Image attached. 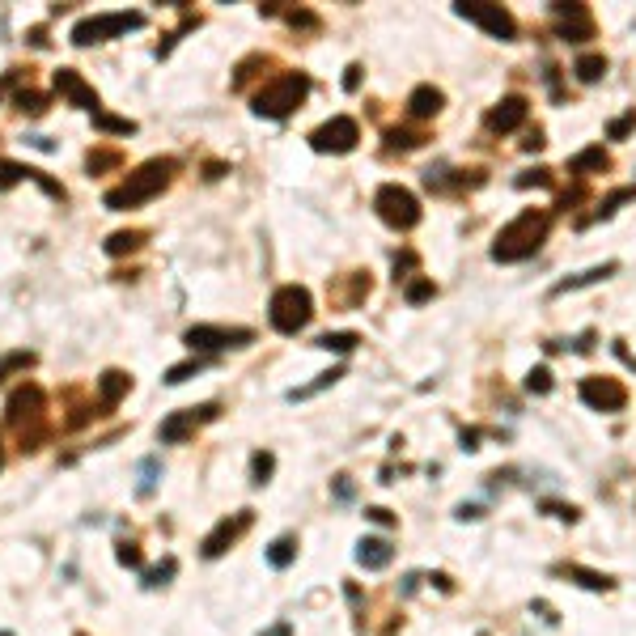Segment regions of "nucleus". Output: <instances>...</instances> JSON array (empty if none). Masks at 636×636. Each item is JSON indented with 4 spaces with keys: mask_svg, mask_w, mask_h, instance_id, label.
<instances>
[{
    "mask_svg": "<svg viewBox=\"0 0 636 636\" xmlns=\"http://www.w3.org/2000/svg\"><path fill=\"white\" fill-rule=\"evenodd\" d=\"M174 174H179V162H174V157H149V162H140L119 187L106 191L102 204L111 212L140 208V204H149L153 196H162V191L174 183Z\"/></svg>",
    "mask_w": 636,
    "mask_h": 636,
    "instance_id": "f257e3e1",
    "label": "nucleus"
},
{
    "mask_svg": "<svg viewBox=\"0 0 636 636\" xmlns=\"http://www.w3.org/2000/svg\"><path fill=\"white\" fill-rule=\"evenodd\" d=\"M5 424H9V433L17 437V446H22L26 454H34L47 441L51 433V420H47V395H43V386H17V391L9 395L5 403Z\"/></svg>",
    "mask_w": 636,
    "mask_h": 636,
    "instance_id": "f03ea898",
    "label": "nucleus"
},
{
    "mask_svg": "<svg viewBox=\"0 0 636 636\" xmlns=\"http://www.w3.org/2000/svg\"><path fill=\"white\" fill-rule=\"evenodd\" d=\"M547 229H552V217H547L543 208L518 212V217L497 234V242H492V259H497V263H522V259H530L547 242Z\"/></svg>",
    "mask_w": 636,
    "mask_h": 636,
    "instance_id": "7ed1b4c3",
    "label": "nucleus"
},
{
    "mask_svg": "<svg viewBox=\"0 0 636 636\" xmlns=\"http://www.w3.org/2000/svg\"><path fill=\"white\" fill-rule=\"evenodd\" d=\"M306 94H310V77L306 73H280V77L263 81L255 90L251 111L259 119H285V115H293L297 106L306 102Z\"/></svg>",
    "mask_w": 636,
    "mask_h": 636,
    "instance_id": "20e7f679",
    "label": "nucleus"
},
{
    "mask_svg": "<svg viewBox=\"0 0 636 636\" xmlns=\"http://www.w3.org/2000/svg\"><path fill=\"white\" fill-rule=\"evenodd\" d=\"M268 318L280 335H297L314 318V297L306 285H280L268 302Z\"/></svg>",
    "mask_w": 636,
    "mask_h": 636,
    "instance_id": "39448f33",
    "label": "nucleus"
},
{
    "mask_svg": "<svg viewBox=\"0 0 636 636\" xmlns=\"http://www.w3.org/2000/svg\"><path fill=\"white\" fill-rule=\"evenodd\" d=\"M145 26V13H94V17H81L73 26V47H94V43H111V39H123Z\"/></svg>",
    "mask_w": 636,
    "mask_h": 636,
    "instance_id": "423d86ee",
    "label": "nucleus"
},
{
    "mask_svg": "<svg viewBox=\"0 0 636 636\" xmlns=\"http://www.w3.org/2000/svg\"><path fill=\"white\" fill-rule=\"evenodd\" d=\"M183 344H187L191 352H225V348H246V344H255V331H251V327L196 323V327H187Z\"/></svg>",
    "mask_w": 636,
    "mask_h": 636,
    "instance_id": "0eeeda50",
    "label": "nucleus"
},
{
    "mask_svg": "<svg viewBox=\"0 0 636 636\" xmlns=\"http://www.w3.org/2000/svg\"><path fill=\"white\" fill-rule=\"evenodd\" d=\"M217 416H221V403H200V408L170 412L162 420V429H157V441H162V446H183V441H191L204 429V424H212Z\"/></svg>",
    "mask_w": 636,
    "mask_h": 636,
    "instance_id": "6e6552de",
    "label": "nucleus"
},
{
    "mask_svg": "<svg viewBox=\"0 0 636 636\" xmlns=\"http://www.w3.org/2000/svg\"><path fill=\"white\" fill-rule=\"evenodd\" d=\"M374 208H378V217L391 225V229H416V225H420V200L412 196L408 187H399V183L378 187Z\"/></svg>",
    "mask_w": 636,
    "mask_h": 636,
    "instance_id": "1a4fd4ad",
    "label": "nucleus"
},
{
    "mask_svg": "<svg viewBox=\"0 0 636 636\" xmlns=\"http://www.w3.org/2000/svg\"><path fill=\"white\" fill-rule=\"evenodd\" d=\"M357 140H361L357 119L335 115V119L323 123V128L310 132V149H314V153H352V149H357Z\"/></svg>",
    "mask_w": 636,
    "mask_h": 636,
    "instance_id": "9d476101",
    "label": "nucleus"
},
{
    "mask_svg": "<svg viewBox=\"0 0 636 636\" xmlns=\"http://www.w3.org/2000/svg\"><path fill=\"white\" fill-rule=\"evenodd\" d=\"M251 522H255V514L251 509H238L234 518H221L217 526L204 535V543H200V552H204V560H217V556H225L229 547H234L246 530H251Z\"/></svg>",
    "mask_w": 636,
    "mask_h": 636,
    "instance_id": "9b49d317",
    "label": "nucleus"
},
{
    "mask_svg": "<svg viewBox=\"0 0 636 636\" xmlns=\"http://www.w3.org/2000/svg\"><path fill=\"white\" fill-rule=\"evenodd\" d=\"M458 17H467V22H475L480 30H488L492 39H501L509 43L518 34V22H514V13L501 9V5H454Z\"/></svg>",
    "mask_w": 636,
    "mask_h": 636,
    "instance_id": "f8f14e48",
    "label": "nucleus"
},
{
    "mask_svg": "<svg viewBox=\"0 0 636 636\" xmlns=\"http://www.w3.org/2000/svg\"><path fill=\"white\" fill-rule=\"evenodd\" d=\"M51 85H56V94L68 98L73 106H81V111H90V115H102V98L94 85H85V77L77 73V68H56L51 73Z\"/></svg>",
    "mask_w": 636,
    "mask_h": 636,
    "instance_id": "ddd939ff",
    "label": "nucleus"
},
{
    "mask_svg": "<svg viewBox=\"0 0 636 636\" xmlns=\"http://www.w3.org/2000/svg\"><path fill=\"white\" fill-rule=\"evenodd\" d=\"M17 183H39V187H43L56 204H64V200H68L64 183L47 179V174H43V170H34V166H22V162H9V157H0V191H13Z\"/></svg>",
    "mask_w": 636,
    "mask_h": 636,
    "instance_id": "4468645a",
    "label": "nucleus"
},
{
    "mask_svg": "<svg viewBox=\"0 0 636 636\" xmlns=\"http://www.w3.org/2000/svg\"><path fill=\"white\" fill-rule=\"evenodd\" d=\"M581 403L594 412H624L628 391H624V382H615V378H586L581 382Z\"/></svg>",
    "mask_w": 636,
    "mask_h": 636,
    "instance_id": "2eb2a0df",
    "label": "nucleus"
},
{
    "mask_svg": "<svg viewBox=\"0 0 636 636\" xmlns=\"http://www.w3.org/2000/svg\"><path fill=\"white\" fill-rule=\"evenodd\" d=\"M552 17H556V34L564 43L594 39V17H590L586 5H552Z\"/></svg>",
    "mask_w": 636,
    "mask_h": 636,
    "instance_id": "dca6fc26",
    "label": "nucleus"
},
{
    "mask_svg": "<svg viewBox=\"0 0 636 636\" xmlns=\"http://www.w3.org/2000/svg\"><path fill=\"white\" fill-rule=\"evenodd\" d=\"M526 115H530V102H526L522 94H509L505 102H497V106H492L484 123H488V132H492V136H505V132L522 128V123H526Z\"/></svg>",
    "mask_w": 636,
    "mask_h": 636,
    "instance_id": "f3484780",
    "label": "nucleus"
},
{
    "mask_svg": "<svg viewBox=\"0 0 636 636\" xmlns=\"http://www.w3.org/2000/svg\"><path fill=\"white\" fill-rule=\"evenodd\" d=\"M132 391V374H123V369H106V374L98 378V408L111 412L119 408V399Z\"/></svg>",
    "mask_w": 636,
    "mask_h": 636,
    "instance_id": "a211bd4d",
    "label": "nucleus"
},
{
    "mask_svg": "<svg viewBox=\"0 0 636 636\" xmlns=\"http://www.w3.org/2000/svg\"><path fill=\"white\" fill-rule=\"evenodd\" d=\"M391 560H395V547L386 543V539H361V543H357V564H361V569L378 573V569H386Z\"/></svg>",
    "mask_w": 636,
    "mask_h": 636,
    "instance_id": "6ab92c4d",
    "label": "nucleus"
},
{
    "mask_svg": "<svg viewBox=\"0 0 636 636\" xmlns=\"http://www.w3.org/2000/svg\"><path fill=\"white\" fill-rule=\"evenodd\" d=\"M441 90H433V85H420V90H412V98H408V115L412 119H433L437 111H441Z\"/></svg>",
    "mask_w": 636,
    "mask_h": 636,
    "instance_id": "aec40b11",
    "label": "nucleus"
},
{
    "mask_svg": "<svg viewBox=\"0 0 636 636\" xmlns=\"http://www.w3.org/2000/svg\"><path fill=\"white\" fill-rule=\"evenodd\" d=\"M145 229H119V234H111L106 238V255L111 259H119V255H132V251H140L145 246Z\"/></svg>",
    "mask_w": 636,
    "mask_h": 636,
    "instance_id": "412c9836",
    "label": "nucleus"
},
{
    "mask_svg": "<svg viewBox=\"0 0 636 636\" xmlns=\"http://www.w3.org/2000/svg\"><path fill=\"white\" fill-rule=\"evenodd\" d=\"M136 497H153V488L162 484V458L149 454V458H140V467H136Z\"/></svg>",
    "mask_w": 636,
    "mask_h": 636,
    "instance_id": "4be33fe9",
    "label": "nucleus"
},
{
    "mask_svg": "<svg viewBox=\"0 0 636 636\" xmlns=\"http://www.w3.org/2000/svg\"><path fill=\"white\" fill-rule=\"evenodd\" d=\"M615 272V263H603V268H590V272H581V276H569V280H560V285L552 289L556 297L560 293H577V289H586V285H598V280H607Z\"/></svg>",
    "mask_w": 636,
    "mask_h": 636,
    "instance_id": "5701e85b",
    "label": "nucleus"
},
{
    "mask_svg": "<svg viewBox=\"0 0 636 636\" xmlns=\"http://www.w3.org/2000/svg\"><path fill=\"white\" fill-rule=\"evenodd\" d=\"M340 378H344V369H327V374H318V378H314L310 386H297V391H289L285 399H289V403H302V399H314L318 391H327V386H335V382H340Z\"/></svg>",
    "mask_w": 636,
    "mask_h": 636,
    "instance_id": "b1692460",
    "label": "nucleus"
},
{
    "mask_svg": "<svg viewBox=\"0 0 636 636\" xmlns=\"http://www.w3.org/2000/svg\"><path fill=\"white\" fill-rule=\"evenodd\" d=\"M361 344V335L357 331H327V335H318L314 348H323V352H352Z\"/></svg>",
    "mask_w": 636,
    "mask_h": 636,
    "instance_id": "393cba45",
    "label": "nucleus"
},
{
    "mask_svg": "<svg viewBox=\"0 0 636 636\" xmlns=\"http://www.w3.org/2000/svg\"><path fill=\"white\" fill-rule=\"evenodd\" d=\"M293 560H297V539H293V535H280V539L268 547V564H272V569H289Z\"/></svg>",
    "mask_w": 636,
    "mask_h": 636,
    "instance_id": "a878e982",
    "label": "nucleus"
},
{
    "mask_svg": "<svg viewBox=\"0 0 636 636\" xmlns=\"http://www.w3.org/2000/svg\"><path fill=\"white\" fill-rule=\"evenodd\" d=\"M174 573H179V560H174V556H166L162 564H157V569H145V573H140V577H145V581H140V586H145V590L170 586V581H174Z\"/></svg>",
    "mask_w": 636,
    "mask_h": 636,
    "instance_id": "bb28decb",
    "label": "nucleus"
},
{
    "mask_svg": "<svg viewBox=\"0 0 636 636\" xmlns=\"http://www.w3.org/2000/svg\"><path fill=\"white\" fill-rule=\"evenodd\" d=\"M13 106L22 115H43L47 111V94H39V90H30V85H22V90H13Z\"/></svg>",
    "mask_w": 636,
    "mask_h": 636,
    "instance_id": "cd10ccee",
    "label": "nucleus"
},
{
    "mask_svg": "<svg viewBox=\"0 0 636 636\" xmlns=\"http://www.w3.org/2000/svg\"><path fill=\"white\" fill-rule=\"evenodd\" d=\"M200 369H208V357H191V361H183V365H170L162 382H166V386H183L187 378H196Z\"/></svg>",
    "mask_w": 636,
    "mask_h": 636,
    "instance_id": "c85d7f7f",
    "label": "nucleus"
},
{
    "mask_svg": "<svg viewBox=\"0 0 636 636\" xmlns=\"http://www.w3.org/2000/svg\"><path fill=\"white\" fill-rule=\"evenodd\" d=\"M34 361H39V357H34V352H5V357H0V382H9L13 374H22V369H30Z\"/></svg>",
    "mask_w": 636,
    "mask_h": 636,
    "instance_id": "c756f323",
    "label": "nucleus"
},
{
    "mask_svg": "<svg viewBox=\"0 0 636 636\" xmlns=\"http://www.w3.org/2000/svg\"><path fill=\"white\" fill-rule=\"evenodd\" d=\"M119 162H123L119 149H90V157H85V170H90V174H106V170H115Z\"/></svg>",
    "mask_w": 636,
    "mask_h": 636,
    "instance_id": "7c9ffc66",
    "label": "nucleus"
},
{
    "mask_svg": "<svg viewBox=\"0 0 636 636\" xmlns=\"http://www.w3.org/2000/svg\"><path fill=\"white\" fill-rule=\"evenodd\" d=\"M272 471H276V454H272V450H259V454L251 458V484L263 488V484L272 480Z\"/></svg>",
    "mask_w": 636,
    "mask_h": 636,
    "instance_id": "2f4dec72",
    "label": "nucleus"
},
{
    "mask_svg": "<svg viewBox=\"0 0 636 636\" xmlns=\"http://www.w3.org/2000/svg\"><path fill=\"white\" fill-rule=\"evenodd\" d=\"M573 73L586 81V85H594V81H603V73H607V60L603 56H581L577 64H573Z\"/></svg>",
    "mask_w": 636,
    "mask_h": 636,
    "instance_id": "473e14b6",
    "label": "nucleus"
},
{
    "mask_svg": "<svg viewBox=\"0 0 636 636\" xmlns=\"http://www.w3.org/2000/svg\"><path fill=\"white\" fill-rule=\"evenodd\" d=\"M94 128H98V132H106V136H132V132H136V123L102 111V115H94Z\"/></svg>",
    "mask_w": 636,
    "mask_h": 636,
    "instance_id": "72a5a7b5",
    "label": "nucleus"
},
{
    "mask_svg": "<svg viewBox=\"0 0 636 636\" xmlns=\"http://www.w3.org/2000/svg\"><path fill=\"white\" fill-rule=\"evenodd\" d=\"M365 293H369V272H352V285L344 293H335V302H340V306H357Z\"/></svg>",
    "mask_w": 636,
    "mask_h": 636,
    "instance_id": "f704fd0d",
    "label": "nucleus"
},
{
    "mask_svg": "<svg viewBox=\"0 0 636 636\" xmlns=\"http://www.w3.org/2000/svg\"><path fill=\"white\" fill-rule=\"evenodd\" d=\"M611 166V157L603 149H586V153H577L573 157V174H586V170H607Z\"/></svg>",
    "mask_w": 636,
    "mask_h": 636,
    "instance_id": "c9c22d12",
    "label": "nucleus"
},
{
    "mask_svg": "<svg viewBox=\"0 0 636 636\" xmlns=\"http://www.w3.org/2000/svg\"><path fill=\"white\" fill-rule=\"evenodd\" d=\"M115 560L123 564V569H140V573H145V560H140V547L132 539H119L115 543Z\"/></svg>",
    "mask_w": 636,
    "mask_h": 636,
    "instance_id": "e433bc0d",
    "label": "nucleus"
},
{
    "mask_svg": "<svg viewBox=\"0 0 636 636\" xmlns=\"http://www.w3.org/2000/svg\"><path fill=\"white\" fill-rule=\"evenodd\" d=\"M564 573H569V577H577V581H581V586H586V590H611V581H607L603 573H590V569H577V564H569V569H564Z\"/></svg>",
    "mask_w": 636,
    "mask_h": 636,
    "instance_id": "4c0bfd02",
    "label": "nucleus"
},
{
    "mask_svg": "<svg viewBox=\"0 0 636 636\" xmlns=\"http://www.w3.org/2000/svg\"><path fill=\"white\" fill-rule=\"evenodd\" d=\"M632 196H636V191H632V187H624V191H615V196H611V200H603V204H598V212H594V217H590V221H607V217H611V212H615V208H620L624 200H632ZM590 221H586V225H590Z\"/></svg>",
    "mask_w": 636,
    "mask_h": 636,
    "instance_id": "58836bf2",
    "label": "nucleus"
},
{
    "mask_svg": "<svg viewBox=\"0 0 636 636\" xmlns=\"http://www.w3.org/2000/svg\"><path fill=\"white\" fill-rule=\"evenodd\" d=\"M437 293V285H433V280H412V285L408 289H403V297H408V302L412 306H420V302H429V297Z\"/></svg>",
    "mask_w": 636,
    "mask_h": 636,
    "instance_id": "ea45409f",
    "label": "nucleus"
},
{
    "mask_svg": "<svg viewBox=\"0 0 636 636\" xmlns=\"http://www.w3.org/2000/svg\"><path fill=\"white\" fill-rule=\"evenodd\" d=\"M526 391H530V395H547V391H552V374H547L543 365H539V369H530V378H526Z\"/></svg>",
    "mask_w": 636,
    "mask_h": 636,
    "instance_id": "a19ab883",
    "label": "nucleus"
},
{
    "mask_svg": "<svg viewBox=\"0 0 636 636\" xmlns=\"http://www.w3.org/2000/svg\"><path fill=\"white\" fill-rule=\"evenodd\" d=\"M632 128H636V111H628L624 119H615V123H611V140H620V136L632 132Z\"/></svg>",
    "mask_w": 636,
    "mask_h": 636,
    "instance_id": "79ce46f5",
    "label": "nucleus"
},
{
    "mask_svg": "<svg viewBox=\"0 0 636 636\" xmlns=\"http://www.w3.org/2000/svg\"><path fill=\"white\" fill-rule=\"evenodd\" d=\"M26 145H34L39 153H56V140L51 136H26Z\"/></svg>",
    "mask_w": 636,
    "mask_h": 636,
    "instance_id": "37998d69",
    "label": "nucleus"
},
{
    "mask_svg": "<svg viewBox=\"0 0 636 636\" xmlns=\"http://www.w3.org/2000/svg\"><path fill=\"white\" fill-rule=\"evenodd\" d=\"M357 85H361V64H352L344 73V90H357Z\"/></svg>",
    "mask_w": 636,
    "mask_h": 636,
    "instance_id": "c03bdc74",
    "label": "nucleus"
},
{
    "mask_svg": "<svg viewBox=\"0 0 636 636\" xmlns=\"http://www.w3.org/2000/svg\"><path fill=\"white\" fill-rule=\"evenodd\" d=\"M530 183H547V170H535V174H522L518 187H530Z\"/></svg>",
    "mask_w": 636,
    "mask_h": 636,
    "instance_id": "a18cd8bd",
    "label": "nucleus"
},
{
    "mask_svg": "<svg viewBox=\"0 0 636 636\" xmlns=\"http://www.w3.org/2000/svg\"><path fill=\"white\" fill-rule=\"evenodd\" d=\"M335 497H340V501H348V497H352V484H348V475H340V484H335Z\"/></svg>",
    "mask_w": 636,
    "mask_h": 636,
    "instance_id": "49530a36",
    "label": "nucleus"
},
{
    "mask_svg": "<svg viewBox=\"0 0 636 636\" xmlns=\"http://www.w3.org/2000/svg\"><path fill=\"white\" fill-rule=\"evenodd\" d=\"M30 43H34V47H47V30L34 26V30H30Z\"/></svg>",
    "mask_w": 636,
    "mask_h": 636,
    "instance_id": "de8ad7c7",
    "label": "nucleus"
},
{
    "mask_svg": "<svg viewBox=\"0 0 636 636\" xmlns=\"http://www.w3.org/2000/svg\"><path fill=\"white\" fill-rule=\"evenodd\" d=\"M263 636H289V628H272V632H263Z\"/></svg>",
    "mask_w": 636,
    "mask_h": 636,
    "instance_id": "09e8293b",
    "label": "nucleus"
},
{
    "mask_svg": "<svg viewBox=\"0 0 636 636\" xmlns=\"http://www.w3.org/2000/svg\"><path fill=\"white\" fill-rule=\"evenodd\" d=\"M0 463H5V446H0Z\"/></svg>",
    "mask_w": 636,
    "mask_h": 636,
    "instance_id": "8fccbe9b",
    "label": "nucleus"
},
{
    "mask_svg": "<svg viewBox=\"0 0 636 636\" xmlns=\"http://www.w3.org/2000/svg\"><path fill=\"white\" fill-rule=\"evenodd\" d=\"M0 636H13V632H0Z\"/></svg>",
    "mask_w": 636,
    "mask_h": 636,
    "instance_id": "3c124183",
    "label": "nucleus"
}]
</instances>
